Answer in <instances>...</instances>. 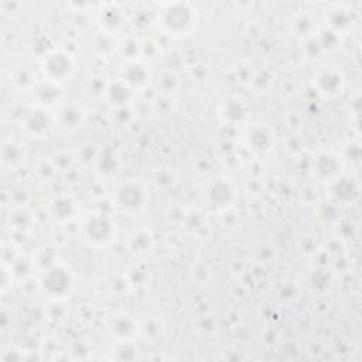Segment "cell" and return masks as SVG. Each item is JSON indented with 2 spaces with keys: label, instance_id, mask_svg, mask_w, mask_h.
<instances>
[{
  "label": "cell",
  "instance_id": "cell-31",
  "mask_svg": "<svg viewBox=\"0 0 362 362\" xmlns=\"http://www.w3.org/2000/svg\"><path fill=\"white\" fill-rule=\"evenodd\" d=\"M164 325L160 318L157 317H148L144 321L139 322V335L144 337L146 341H157L163 334Z\"/></svg>",
  "mask_w": 362,
  "mask_h": 362
},
{
  "label": "cell",
  "instance_id": "cell-35",
  "mask_svg": "<svg viewBox=\"0 0 362 362\" xmlns=\"http://www.w3.org/2000/svg\"><path fill=\"white\" fill-rule=\"evenodd\" d=\"M21 7V3L18 1H1L0 3V11L4 16H13L16 11H18Z\"/></svg>",
  "mask_w": 362,
  "mask_h": 362
},
{
  "label": "cell",
  "instance_id": "cell-13",
  "mask_svg": "<svg viewBox=\"0 0 362 362\" xmlns=\"http://www.w3.org/2000/svg\"><path fill=\"white\" fill-rule=\"evenodd\" d=\"M54 117H55V127L61 129L62 132L72 133L82 127L86 119V113L81 105L65 102L54 112Z\"/></svg>",
  "mask_w": 362,
  "mask_h": 362
},
{
  "label": "cell",
  "instance_id": "cell-21",
  "mask_svg": "<svg viewBox=\"0 0 362 362\" xmlns=\"http://www.w3.org/2000/svg\"><path fill=\"white\" fill-rule=\"evenodd\" d=\"M314 171L318 178H321L324 181L328 180L329 182H332L334 180H337L339 177L341 163H339L338 157H335L329 153H324L315 158Z\"/></svg>",
  "mask_w": 362,
  "mask_h": 362
},
{
  "label": "cell",
  "instance_id": "cell-8",
  "mask_svg": "<svg viewBox=\"0 0 362 362\" xmlns=\"http://www.w3.org/2000/svg\"><path fill=\"white\" fill-rule=\"evenodd\" d=\"M30 95L34 100V105L49 109L52 112H55L62 103H65V92L62 85L44 78L38 79Z\"/></svg>",
  "mask_w": 362,
  "mask_h": 362
},
{
  "label": "cell",
  "instance_id": "cell-14",
  "mask_svg": "<svg viewBox=\"0 0 362 362\" xmlns=\"http://www.w3.org/2000/svg\"><path fill=\"white\" fill-rule=\"evenodd\" d=\"M96 24L99 30L116 34L126 25V13L116 3H105L96 11Z\"/></svg>",
  "mask_w": 362,
  "mask_h": 362
},
{
  "label": "cell",
  "instance_id": "cell-4",
  "mask_svg": "<svg viewBox=\"0 0 362 362\" xmlns=\"http://www.w3.org/2000/svg\"><path fill=\"white\" fill-rule=\"evenodd\" d=\"M40 291L51 301L66 300L75 288V274L64 263H54L38 277Z\"/></svg>",
  "mask_w": 362,
  "mask_h": 362
},
{
  "label": "cell",
  "instance_id": "cell-7",
  "mask_svg": "<svg viewBox=\"0 0 362 362\" xmlns=\"http://www.w3.org/2000/svg\"><path fill=\"white\" fill-rule=\"evenodd\" d=\"M314 88L325 98H337L341 95L345 86L344 72L335 65H324L321 66L314 78Z\"/></svg>",
  "mask_w": 362,
  "mask_h": 362
},
{
  "label": "cell",
  "instance_id": "cell-26",
  "mask_svg": "<svg viewBox=\"0 0 362 362\" xmlns=\"http://www.w3.org/2000/svg\"><path fill=\"white\" fill-rule=\"evenodd\" d=\"M156 86H157V93L174 96L181 88V79L174 71L165 69V71H161L160 75L157 76Z\"/></svg>",
  "mask_w": 362,
  "mask_h": 362
},
{
  "label": "cell",
  "instance_id": "cell-28",
  "mask_svg": "<svg viewBox=\"0 0 362 362\" xmlns=\"http://www.w3.org/2000/svg\"><path fill=\"white\" fill-rule=\"evenodd\" d=\"M100 153L102 151L98 148V146L93 141H85L78 146L76 151L74 153V157H75V161H78L81 165L88 167V165L96 164Z\"/></svg>",
  "mask_w": 362,
  "mask_h": 362
},
{
  "label": "cell",
  "instance_id": "cell-16",
  "mask_svg": "<svg viewBox=\"0 0 362 362\" xmlns=\"http://www.w3.org/2000/svg\"><path fill=\"white\" fill-rule=\"evenodd\" d=\"M276 143L273 129L267 124H255L249 129L246 134L247 148L257 156L269 154Z\"/></svg>",
  "mask_w": 362,
  "mask_h": 362
},
{
  "label": "cell",
  "instance_id": "cell-25",
  "mask_svg": "<svg viewBox=\"0 0 362 362\" xmlns=\"http://www.w3.org/2000/svg\"><path fill=\"white\" fill-rule=\"evenodd\" d=\"M117 55L122 57L124 62L141 59V41L134 35H127L119 41Z\"/></svg>",
  "mask_w": 362,
  "mask_h": 362
},
{
  "label": "cell",
  "instance_id": "cell-15",
  "mask_svg": "<svg viewBox=\"0 0 362 362\" xmlns=\"http://www.w3.org/2000/svg\"><path fill=\"white\" fill-rule=\"evenodd\" d=\"M107 329L115 341L136 339L139 335V322L127 311H115L107 320Z\"/></svg>",
  "mask_w": 362,
  "mask_h": 362
},
{
  "label": "cell",
  "instance_id": "cell-22",
  "mask_svg": "<svg viewBox=\"0 0 362 362\" xmlns=\"http://www.w3.org/2000/svg\"><path fill=\"white\" fill-rule=\"evenodd\" d=\"M13 274V279L16 283H24L28 279H31L34 276V272L37 270L34 257H30L27 255H18L16 257V260L7 266Z\"/></svg>",
  "mask_w": 362,
  "mask_h": 362
},
{
  "label": "cell",
  "instance_id": "cell-23",
  "mask_svg": "<svg viewBox=\"0 0 362 362\" xmlns=\"http://www.w3.org/2000/svg\"><path fill=\"white\" fill-rule=\"evenodd\" d=\"M38 79L40 78L37 76V74L27 66H20L10 74L11 85L21 92L30 93L33 90V88L35 86V83L38 82Z\"/></svg>",
  "mask_w": 362,
  "mask_h": 362
},
{
  "label": "cell",
  "instance_id": "cell-6",
  "mask_svg": "<svg viewBox=\"0 0 362 362\" xmlns=\"http://www.w3.org/2000/svg\"><path fill=\"white\" fill-rule=\"evenodd\" d=\"M55 127L54 112L34 105L21 117V129L31 139H45Z\"/></svg>",
  "mask_w": 362,
  "mask_h": 362
},
{
  "label": "cell",
  "instance_id": "cell-19",
  "mask_svg": "<svg viewBox=\"0 0 362 362\" xmlns=\"http://www.w3.org/2000/svg\"><path fill=\"white\" fill-rule=\"evenodd\" d=\"M127 250L137 257H143L151 253L154 247V235L147 226H139L130 230L126 239Z\"/></svg>",
  "mask_w": 362,
  "mask_h": 362
},
{
  "label": "cell",
  "instance_id": "cell-18",
  "mask_svg": "<svg viewBox=\"0 0 362 362\" xmlns=\"http://www.w3.org/2000/svg\"><path fill=\"white\" fill-rule=\"evenodd\" d=\"M103 98L106 99V102L110 105L112 109H120V107L133 106L137 98V92H134L130 86H127L124 82L116 78L113 81H109V85Z\"/></svg>",
  "mask_w": 362,
  "mask_h": 362
},
{
  "label": "cell",
  "instance_id": "cell-5",
  "mask_svg": "<svg viewBox=\"0 0 362 362\" xmlns=\"http://www.w3.org/2000/svg\"><path fill=\"white\" fill-rule=\"evenodd\" d=\"M76 71V59L75 57L64 49L55 48L45 58L40 61V72L41 78L64 85L69 81Z\"/></svg>",
  "mask_w": 362,
  "mask_h": 362
},
{
  "label": "cell",
  "instance_id": "cell-32",
  "mask_svg": "<svg viewBox=\"0 0 362 362\" xmlns=\"http://www.w3.org/2000/svg\"><path fill=\"white\" fill-rule=\"evenodd\" d=\"M151 107H153V113L161 115V116H168L175 112L177 102H175L174 96H171V95L156 93V96L151 99Z\"/></svg>",
  "mask_w": 362,
  "mask_h": 362
},
{
  "label": "cell",
  "instance_id": "cell-3",
  "mask_svg": "<svg viewBox=\"0 0 362 362\" xmlns=\"http://www.w3.org/2000/svg\"><path fill=\"white\" fill-rule=\"evenodd\" d=\"M79 238L90 247H107L112 245L119 233V228L112 215L96 211L82 218L78 226Z\"/></svg>",
  "mask_w": 362,
  "mask_h": 362
},
{
  "label": "cell",
  "instance_id": "cell-9",
  "mask_svg": "<svg viewBox=\"0 0 362 362\" xmlns=\"http://www.w3.org/2000/svg\"><path fill=\"white\" fill-rule=\"evenodd\" d=\"M205 202L214 208H226L235 201V188L232 182L223 177H216L205 182L202 188Z\"/></svg>",
  "mask_w": 362,
  "mask_h": 362
},
{
  "label": "cell",
  "instance_id": "cell-29",
  "mask_svg": "<svg viewBox=\"0 0 362 362\" xmlns=\"http://www.w3.org/2000/svg\"><path fill=\"white\" fill-rule=\"evenodd\" d=\"M156 17H157V11L144 7V8L134 10L130 17V21L137 31H146L153 24H156Z\"/></svg>",
  "mask_w": 362,
  "mask_h": 362
},
{
  "label": "cell",
  "instance_id": "cell-1",
  "mask_svg": "<svg viewBox=\"0 0 362 362\" xmlns=\"http://www.w3.org/2000/svg\"><path fill=\"white\" fill-rule=\"evenodd\" d=\"M156 11V25L167 38H187L192 35L198 27V11L189 1L160 3Z\"/></svg>",
  "mask_w": 362,
  "mask_h": 362
},
{
  "label": "cell",
  "instance_id": "cell-20",
  "mask_svg": "<svg viewBox=\"0 0 362 362\" xmlns=\"http://www.w3.org/2000/svg\"><path fill=\"white\" fill-rule=\"evenodd\" d=\"M119 41L120 40L117 38L116 34L98 30L90 37V51L98 58H110L115 54H117Z\"/></svg>",
  "mask_w": 362,
  "mask_h": 362
},
{
  "label": "cell",
  "instance_id": "cell-30",
  "mask_svg": "<svg viewBox=\"0 0 362 362\" xmlns=\"http://www.w3.org/2000/svg\"><path fill=\"white\" fill-rule=\"evenodd\" d=\"M31 222H33L31 214L24 206H14L13 211H10L8 225H10L11 229L18 230V232L27 230V229L31 228L30 226Z\"/></svg>",
  "mask_w": 362,
  "mask_h": 362
},
{
  "label": "cell",
  "instance_id": "cell-27",
  "mask_svg": "<svg viewBox=\"0 0 362 362\" xmlns=\"http://www.w3.org/2000/svg\"><path fill=\"white\" fill-rule=\"evenodd\" d=\"M95 165L98 174L103 178H112L120 171V160L113 153H100Z\"/></svg>",
  "mask_w": 362,
  "mask_h": 362
},
{
  "label": "cell",
  "instance_id": "cell-10",
  "mask_svg": "<svg viewBox=\"0 0 362 362\" xmlns=\"http://www.w3.org/2000/svg\"><path fill=\"white\" fill-rule=\"evenodd\" d=\"M117 78L139 93L150 86L153 81V72L148 62L144 59H137L124 62Z\"/></svg>",
  "mask_w": 362,
  "mask_h": 362
},
{
  "label": "cell",
  "instance_id": "cell-17",
  "mask_svg": "<svg viewBox=\"0 0 362 362\" xmlns=\"http://www.w3.org/2000/svg\"><path fill=\"white\" fill-rule=\"evenodd\" d=\"M219 116L228 124L240 126L249 120L250 112L245 100L236 96H229L222 100L219 107Z\"/></svg>",
  "mask_w": 362,
  "mask_h": 362
},
{
  "label": "cell",
  "instance_id": "cell-12",
  "mask_svg": "<svg viewBox=\"0 0 362 362\" xmlns=\"http://www.w3.org/2000/svg\"><path fill=\"white\" fill-rule=\"evenodd\" d=\"M28 151L23 141L16 139H4L1 141L0 161L3 170L8 173L18 171L27 161Z\"/></svg>",
  "mask_w": 362,
  "mask_h": 362
},
{
  "label": "cell",
  "instance_id": "cell-11",
  "mask_svg": "<svg viewBox=\"0 0 362 362\" xmlns=\"http://www.w3.org/2000/svg\"><path fill=\"white\" fill-rule=\"evenodd\" d=\"M79 214H81V206L78 201L68 194H59L54 197L48 204L49 218L61 226H65L74 222L75 219H78Z\"/></svg>",
  "mask_w": 362,
  "mask_h": 362
},
{
  "label": "cell",
  "instance_id": "cell-24",
  "mask_svg": "<svg viewBox=\"0 0 362 362\" xmlns=\"http://www.w3.org/2000/svg\"><path fill=\"white\" fill-rule=\"evenodd\" d=\"M325 20H327V25H329V30L334 31L335 34L349 28V25L352 24L349 10L341 6H335L329 8L325 14Z\"/></svg>",
  "mask_w": 362,
  "mask_h": 362
},
{
  "label": "cell",
  "instance_id": "cell-2",
  "mask_svg": "<svg viewBox=\"0 0 362 362\" xmlns=\"http://www.w3.org/2000/svg\"><path fill=\"white\" fill-rule=\"evenodd\" d=\"M113 208L126 216H140L148 205V188L136 178L116 181L112 188Z\"/></svg>",
  "mask_w": 362,
  "mask_h": 362
},
{
  "label": "cell",
  "instance_id": "cell-34",
  "mask_svg": "<svg viewBox=\"0 0 362 362\" xmlns=\"http://www.w3.org/2000/svg\"><path fill=\"white\" fill-rule=\"evenodd\" d=\"M109 81H106L102 75H93L92 78H89L88 81V89L92 95L96 96H105L106 89H107Z\"/></svg>",
  "mask_w": 362,
  "mask_h": 362
},
{
  "label": "cell",
  "instance_id": "cell-33",
  "mask_svg": "<svg viewBox=\"0 0 362 362\" xmlns=\"http://www.w3.org/2000/svg\"><path fill=\"white\" fill-rule=\"evenodd\" d=\"M153 182L157 188H171L175 184V177L168 168H160L157 170Z\"/></svg>",
  "mask_w": 362,
  "mask_h": 362
}]
</instances>
